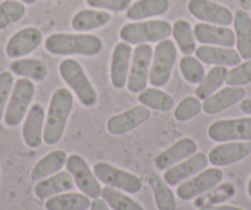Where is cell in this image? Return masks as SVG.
<instances>
[{"instance_id": "c3c4849f", "label": "cell", "mask_w": 251, "mask_h": 210, "mask_svg": "<svg viewBox=\"0 0 251 210\" xmlns=\"http://www.w3.org/2000/svg\"><path fill=\"white\" fill-rule=\"evenodd\" d=\"M47 1H52V0H47Z\"/></svg>"}, {"instance_id": "b9f144b4", "label": "cell", "mask_w": 251, "mask_h": 210, "mask_svg": "<svg viewBox=\"0 0 251 210\" xmlns=\"http://www.w3.org/2000/svg\"><path fill=\"white\" fill-rule=\"evenodd\" d=\"M90 210H111L110 207L106 204V202L100 198H96V199L91 200Z\"/></svg>"}, {"instance_id": "d6a6232c", "label": "cell", "mask_w": 251, "mask_h": 210, "mask_svg": "<svg viewBox=\"0 0 251 210\" xmlns=\"http://www.w3.org/2000/svg\"><path fill=\"white\" fill-rule=\"evenodd\" d=\"M138 101L141 105L146 106L149 110L159 111V112H168L174 108V98L165 91L159 90V88L144 89L139 93Z\"/></svg>"}, {"instance_id": "7a4b0ae2", "label": "cell", "mask_w": 251, "mask_h": 210, "mask_svg": "<svg viewBox=\"0 0 251 210\" xmlns=\"http://www.w3.org/2000/svg\"><path fill=\"white\" fill-rule=\"evenodd\" d=\"M73 105L74 97L68 89L59 88L53 93L43 128V141L47 145H55L62 139Z\"/></svg>"}, {"instance_id": "60d3db41", "label": "cell", "mask_w": 251, "mask_h": 210, "mask_svg": "<svg viewBox=\"0 0 251 210\" xmlns=\"http://www.w3.org/2000/svg\"><path fill=\"white\" fill-rule=\"evenodd\" d=\"M86 4L94 9H103L113 13H122L131 6L132 0H85Z\"/></svg>"}, {"instance_id": "277c9868", "label": "cell", "mask_w": 251, "mask_h": 210, "mask_svg": "<svg viewBox=\"0 0 251 210\" xmlns=\"http://www.w3.org/2000/svg\"><path fill=\"white\" fill-rule=\"evenodd\" d=\"M173 25L165 20L126 23L120 30V38L128 45L160 42L171 36Z\"/></svg>"}, {"instance_id": "d590c367", "label": "cell", "mask_w": 251, "mask_h": 210, "mask_svg": "<svg viewBox=\"0 0 251 210\" xmlns=\"http://www.w3.org/2000/svg\"><path fill=\"white\" fill-rule=\"evenodd\" d=\"M25 4L18 0H4L0 3V31L18 23L25 16Z\"/></svg>"}, {"instance_id": "bcb514c9", "label": "cell", "mask_w": 251, "mask_h": 210, "mask_svg": "<svg viewBox=\"0 0 251 210\" xmlns=\"http://www.w3.org/2000/svg\"><path fill=\"white\" fill-rule=\"evenodd\" d=\"M18 1H21V3L24 4H27V5H32V4H35L37 0H18Z\"/></svg>"}, {"instance_id": "44dd1931", "label": "cell", "mask_w": 251, "mask_h": 210, "mask_svg": "<svg viewBox=\"0 0 251 210\" xmlns=\"http://www.w3.org/2000/svg\"><path fill=\"white\" fill-rule=\"evenodd\" d=\"M245 97V90L241 86H228L216 91L213 95L203 100L202 111L209 116L221 113L222 111L240 102Z\"/></svg>"}, {"instance_id": "30bf717a", "label": "cell", "mask_w": 251, "mask_h": 210, "mask_svg": "<svg viewBox=\"0 0 251 210\" xmlns=\"http://www.w3.org/2000/svg\"><path fill=\"white\" fill-rule=\"evenodd\" d=\"M208 137L217 143L251 140V117L219 119L208 127Z\"/></svg>"}, {"instance_id": "7bdbcfd3", "label": "cell", "mask_w": 251, "mask_h": 210, "mask_svg": "<svg viewBox=\"0 0 251 210\" xmlns=\"http://www.w3.org/2000/svg\"><path fill=\"white\" fill-rule=\"evenodd\" d=\"M199 210H245V209L239 207H233V205H212V207L200 208Z\"/></svg>"}, {"instance_id": "83f0119b", "label": "cell", "mask_w": 251, "mask_h": 210, "mask_svg": "<svg viewBox=\"0 0 251 210\" xmlns=\"http://www.w3.org/2000/svg\"><path fill=\"white\" fill-rule=\"evenodd\" d=\"M10 70L14 74L21 78L28 79V80L41 81L47 78V65L40 59L33 58H24V59H16L11 63Z\"/></svg>"}, {"instance_id": "7c38bea8", "label": "cell", "mask_w": 251, "mask_h": 210, "mask_svg": "<svg viewBox=\"0 0 251 210\" xmlns=\"http://www.w3.org/2000/svg\"><path fill=\"white\" fill-rule=\"evenodd\" d=\"M187 9L197 20L206 23L219 26H229L233 23L234 15L230 9L211 0H190Z\"/></svg>"}, {"instance_id": "74e56055", "label": "cell", "mask_w": 251, "mask_h": 210, "mask_svg": "<svg viewBox=\"0 0 251 210\" xmlns=\"http://www.w3.org/2000/svg\"><path fill=\"white\" fill-rule=\"evenodd\" d=\"M202 112V102L196 96L182 98L174 111V117L178 122H187Z\"/></svg>"}, {"instance_id": "7dc6e473", "label": "cell", "mask_w": 251, "mask_h": 210, "mask_svg": "<svg viewBox=\"0 0 251 210\" xmlns=\"http://www.w3.org/2000/svg\"><path fill=\"white\" fill-rule=\"evenodd\" d=\"M248 194H249V197L251 198V177H250V180H249V183H248Z\"/></svg>"}, {"instance_id": "4dcf8cb0", "label": "cell", "mask_w": 251, "mask_h": 210, "mask_svg": "<svg viewBox=\"0 0 251 210\" xmlns=\"http://www.w3.org/2000/svg\"><path fill=\"white\" fill-rule=\"evenodd\" d=\"M226 75H228L226 67H213L209 69L208 73L204 75L203 80L197 85L195 90L196 97H199L200 100H206L207 97L213 95L226 83Z\"/></svg>"}, {"instance_id": "e0dca14e", "label": "cell", "mask_w": 251, "mask_h": 210, "mask_svg": "<svg viewBox=\"0 0 251 210\" xmlns=\"http://www.w3.org/2000/svg\"><path fill=\"white\" fill-rule=\"evenodd\" d=\"M132 54L133 50L131 46L126 42L117 43L113 49L110 64V79L112 86L117 90H122L127 85Z\"/></svg>"}, {"instance_id": "5bb4252c", "label": "cell", "mask_w": 251, "mask_h": 210, "mask_svg": "<svg viewBox=\"0 0 251 210\" xmlns=\"http://www.w3.org/2000/svg\"><path fill=\"white\" fill-rule=\"evenodd\" d=\"M209 163L208 156L204 153H195L190 158L176 163L164 172L163 178L170 187H175L183 181L194 177L207 167Z\"/></svg>"}, {"instance_id": "484cf974", "label": "cell", "mask_w": 251, "mask_h": 210, "mask_svg": "<svg viewBox=\"0 0 251 210\" xmlns=\"http://www.w3.org/2000/svg\"><path fill=\"white\" fill-rule=\"evenodd\" d=\"M169 8V0H138L131 4V6L126 10V18L128 20L141 21L144 19L164 15L168 13Z\"/></svg>"}, {"instance_id": "5b68a950", "label": "cell", "mask_w": 251, "mask_h": 210, "mask_svg": "<svg viewBox=\"0 0 251 210\" xmlns=\"http://www.w3.org/2000/svg\"><path fill=\"white\" fill-rule=\"evenodd\" d=\"M35 93L36 88L32 80L21 78L15 81L3 118L8 127H18L25 119Z\"/></svg>"}, {"instance_id": "8992f818", "label": "cell", "mask_w": 251, "mask_h": 210, "mask_svg": "<svg viewBox=\"0 0 251 210\" xmlns=\"http://www.w3.org/2000/svg\"><path fill=\"white\" fill-rule=\"evenodd\" d=\"M176 58L177 49L173 41L166 38L158 42L149 70V83L153 85V88H163L169 83Z\"/></svg>"}, {"instance_id": "ffe728a7", "label": "cell", "mask_w": 251, "mask_h": 210, "mask_svg": "<svg viewBox=\"0 0 251 210\" xmlns=\"http://www.w3.org/2000/svg\"><path fill=\"white\" fill-rule=\"evenodd\" d=\"M197 149L199 146L194 139L182 138V139L177 140L175 144L169 146L166 150L161 151L154 160V165L158 170L165 171L194 155L195 153H197Z\"/></svg>"}, {"instance_id": "e575fe53", "label": "cell", "mask_w": 251, "mask_h": 210, "mask_svg": "<svg viewBox=\"0 0 251 210\" xmlns=\"http://www.w3.org/2000/svg\"><path fill=\"white\" fill-rule=\"evenodd\" d=\"M101 197L112 210H144L143 207L133 198L112 187L102 188Z\"/></svg>"}, {"instance_id": "f6af8a7d", "label": "cell", "mask_w": 251, "mask_h": 210, "mask_svg": "<svg viewBox=\"0 0 251 210\" xmlns=\"http://www.w3.org/2000/svg\"><path fill=\"white\" fill-rule=\"evenodd\" d=\"M238 4L243 10H249L251 9V0H238Z\"/></svg>"}, {"instance_id": "d4e9b609", "label": "cell", "mask_w": 251, "mask_h": 210, "mask_svg": "<svg viewBox=\"0 0 251 210\" xmlns=\"http://www.w3.org/2000/svg\"><path fill=\"white\" fill-rule=\"evenodd\" d=\"M67 154L63 150H54L48 153L36 163L31 171V180L38 182L59 172L67 163Z\"/></svg>"}, {"instance_id": "4316f807", "label": "cell", "mask_w": 251, "mask_h": 210, "mask_svg": "<svg viewBox=\"0 0 251 210\" xmlns=\"http://www.w3.org/2000/svg\"><path fill=\"white\" fill-rule=\"evenodd\" d=\"M91 198L83 193H60L46 200V210H88Z\"/></svg>"}, {"instance_id": "8d00e7d4", "label": "cell", "mask_w": 251, "mask_h": 210, "mask_svg": "<svg viewBox=\"0 0 251 210\" xmlns=\"http://www.w3.org/2000/svg\"><path fill=\"white\" fill-rule=\"evenodd\" d=\"M180 71L185 80L192 85H199L203 80L206 71L202 62L192 55H183L180 59Z\"/></svg>"}, {"instance_id": "3957f363", "label": "cell", "mask_w": 251, "mask_h": 210, "mask_svg": "<svg viewBox=\"0 0 251 210\" xmlns=\"http://www.w3.org/2000/svg\"><path fill=\"white\" fill-rule=\"evenodd\" d=\"M59 74L64 83L74 91L81 105L93 107L98 103V93L80 63L72 58L62 60L59 64Z\"/></svg>"}, {"instance_id": "f35d334b", "label": "cell", "mask_w": 251, "mask_h": 210, "mask_svg": "<svg viewBox=\"0 0 251 210\" xmlns=\"http://www.w3.org/2000/svg\"><path fill=\"white\" fill-rule=\"evenodd\" d=\"M251 83V59L245 60L244 63L233 67V69L228 70L226 84L228 86H241L248 85Z\"/></svg>"}, {"instance_id": "9a60e30c", "label": "cell", "mask_w": 251, "mask_h": 210, "mask_svg": "<svg viewBox=\"0 0 251 210\" xmlns=\"http://www.w3.org/2000/svg\"><path fill=\"white\" fill-rule=\"evenodd\" d=\"M251 154V140L248 141H226L214 146L208 154V161L216 167L240 163Z\"/></svg>"}, {"instance_id": "9c48e42d", "label": "cell", "mask_w": 251, "mask_h": 210, "mask_svg": "<svg viewBox=\"0 0 251 210\" xmlns=\"http://www.w3.org/2000/svg\"><path fill=\"white\" fill-rule=\"evenodd\" d=\"M66 165L67 171L73 177L74 185H76L83 194L88 195L91 199L101 197L102 187L100 185V181L96 178L94 170H91L85 159L81 158L78 154H72L67 158Z\"/></svg>"}, {"instance_id": "d6986e66", "label": "cell", "mask_w": 251, "mask_h": 210, "mask_svg": "<svg viewBox=\"0 0 251 210\" xmlns=\"http://www.w3.org/2000/svg\"><path fill=\"white\" fill-rule=\"evenodd\" d=\"M194 35L197 42L202 43V45L226 48H231L235 45L234 31L226 26L200 23L195 25Z\"/></svg>"}, {"instance_id": "ba28073f", "label": "cell", "mask_w": 251, "mask_h": 210, "mask_svg": "<svg viewBox=\"0 0 251 210\" xmlns=\"http://www.w3.org/2000/svg\"><path fill=\"white\" fill-rule=\"evenodd\" d=\"M153 53L154 49L149 43L138 45L133 50L128 79H127V85H126L129 93H139L147 88Z\"/></svg>"}, {"instance_id": "2e32d148", "label": "cell", "mask_w": 251, "mask_h": 210, "mask_svg": "<svg viewBox=\"0 0 251 210\" xmlns=\"http://www.w3.org/2000/svg\"><path fill=\"white\" fill-rule=\"evenodd\" d=\"M42 42V32L38 28L25 27L19 30L9 38L5 53L10 59H20L32 53Z\"/></svg>"}, {"instance_id": "cb8c5ba5", "label": "cell", "mask_w": 251, "mask_h": 210, "mask_svg": "<svg viewBox=\"0 0 251 210\" xmlns=\"http://www.w3.org/2000/svg\"><path fill=\"white\" fill-rule=\"evenodd\" d=\"M234 35L235 46L241 59H251V19L246 10L238 9L234 13Z\"/></svg>"}, {"instance_id": "ab89813d", "label": "cell", "mask_w": 251, "mask_h": 210, "mask_svg": "<svg viewBox=\"0 0 251 210\" xmlns=\"http://www.w3.org/2000/svg\"><path fill=\"white\" fill-rule=\"evenodd\" d=\"M14 84H15V80H14V75L11 71L5 70V71L0 73V120L4 118V113H5Z\"/></svg>"}, {"instance_id": "4fadbf2b", "label": "cell", "mask_w": 251, "mask_h": 210, "mask_svg": "<svg viewBox=\"0 0 251 210\" xmlns=\"http://www.w3.org/2000/svg\"><path fill=\"white\" fill-rule=\"evenodd\" d=\"M151 110L146 106H134L125 112L108 118L106 128L110 134L123 135L144 124L151 118Z\"/></svg>"}, {"instance_id": "f1b7e54d", "label": "cell", "mask_w": 251, "mask_h": 210, "mask_svg": "<svg viewBox=\"0 0 251 210\" xmlns=\"http://www.w3.org/2000/svg\"><path fill=\"white\" fill-rule=\"evenodd\" d=\"M111 20V15L106 11L80 10L72 19V27L78 32H86L103 27Z\"/></svg>"}, {"instance_id": "7402d4cb", "label": "cell", "mask_w": 251, "mask_h": 210, "mask_svg": "<svg viewBox=\"0 0 251 210\" xmlns=\"http://www.w3.org/2000/svg\"><path fill=\"white\" fill-rule=\"evenodd\" d=\"M195 54L202 63L214 67H235L241 62L238 50L218 46L202 45L201 47L196 48Z\"/></svg>"}, {"instance_id": "f546056e", "label": "cell", "mask_w": 251, "mask_h": 210, "mask_svg": "<svg viewBox=\"0 0 251 210\" xmlns=\"http://www.w3.org/2000/svg\"><path fill=\"white\" fill-rule=\"evenodd\" d=\"M148 182L158 210H176L175 194L165 180L156 173H153L149 176Z\"/></svg>"}, {"instance_id": "6da1fadb", "label": "cell", "mask_w": 251, "mask_h": 210, "mask_svg": "<svg viewBox=\"0 0 251 210\" xmlns=\"http://www.w3.org/2000/svg\"><path fill=\"white\" fill-rule=\"evenodd\" d=\"M45 48L53 55L95 57L102 52L100 37L86 33H53L45 41Z\"/></svg>"}, {"instance_id": "603a6c76", "label": "cell", "mask_w": 251, "mask_h": 210, "mask_svg": "<svg viewBox=\"0 0 251 210\" xmlns=\"http://www.w3.org/2000/svg\"><path fill=\"white\" fill-rule=\"evenodd\" d=\"M74 181L68 171H59L45 180L38 181L35 187V194L38 199L47 200L60 193L69 192L73 189Z\"/></svg>"}, {"instance_id": "8fae6325", "label": "cell", "mask_w": 251, "mask_h": 210, "mask_svg": "<svg viewBox=\"0 0 251 210\" xmlns=\"http://www.w3.org/2000/svg\"><path fill=\"white\" fill-rule=\"evenodd\" d=\"M224 173L218 167L204 168L194 177L183 181L177 186L176 195L182 200H192L217 187L223 181Z\"/></svg>"}, {"instance_id": "1f68e13d", "label": "cell", "mask_w": 251, "mask_h": 210, "mask_svg": "<svg viewBox=\"0 0 251 210\" xmlns=\"http://www.w3.org/2000/svg\"><path fill=\"white\" fill-rule=\"evenodd\" d=\"M173 35L178 49L183 55H191L196 52V38L194 35V28L187 20H177L173 25Z\"/></svg>"}, {"instance_id": "52a82bcc", "label": "cell", "mask_w": 251, "mask_h": 210, "mask_svg": "<svg viewBox=\"0 0 251 210\" xmlns=\"http://www.w3.org/2000/svg\"><path fill=\"white\" fill-rule=\"evenodd\" d=\"M96 178L107 187L116 188V189L123 190L126 193H136L141 192L143 183L138 176L118 168L107 163H96L93 167Z\"/></svg>"}, {"instance_id": "ee69618b", "label": "cell", "mask_w": 251, "mask_h": 210, "mask_svg": "<svg viewBox=\"0 0 251 210\" xmlns=\"http://www.w3.org/2000/svg\"><path fill=\"white\" fill-rule=\"evenodd\" d=\"M240 111L245 115L251 116V98H245V100H241L240 101Z\"/></svg>"}, {"instance_id": "836d02e7", "label": "cell", "mask_w": 251, "mask_h": 210, "mask_svg": "<svg viewBox=\"0 0 251 210\" xmlns=\"http://www.w3.org/2000/svg\"><path fill=\"white\" fill-rule=\"evenodd\" d=\"M236 188L233 183L226 182L218 185L217 187L212 188L204 194L200 195L194 202V207L203 208V207H212V205H219L226 200L231 199L235 195Z\"/></svg>"}, {"instance_id": "ac0fdd59", "label": "cell", "mask_w": 251, "mask_h": 210, "mask_svg": "<svg viewBox=\"0 0 251 210\" xmlns=\"http://www.w3.org/2000/svg\"><path fill=\"white\" fill-rule=\"evenodd\" d=\"M46 112L41 103H33L28 110L23 125L24 143L31 149H37L43 143Z\"/></svg>"}]
</instances>
